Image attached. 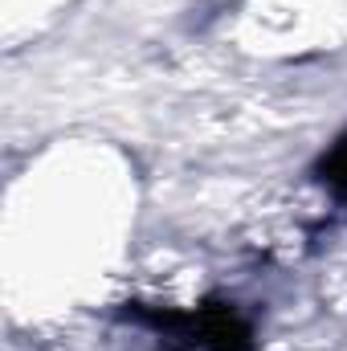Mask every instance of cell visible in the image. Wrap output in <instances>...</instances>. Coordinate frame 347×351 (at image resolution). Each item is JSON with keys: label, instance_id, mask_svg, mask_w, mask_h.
I'll list each match as a JSON object with an SVG mask.
<instances>
[{"label": "cell", "instance_id": "cell-1", "mask_svg": "<svg viewBox=\"0 0 347 351\" xmlns=\"http://www.w3.org/2000/svg\"><path fill=\"white\" fill-rule=\"evenodd\" d=\"M152 323L172 331L192 351H254L250 327L229 306H204L196 315H152Z\"/></svg>", "mask_w": 347, "mask_h": 351}, {"label": "cell", "instance_id": "cell-2", "mask_svg": "<svg viewBox=\"0 0 347 351\" xmlns=\"http://www.w3.org/2000/svg\"><path fill=\"white\" fill-rule=\"evenodd\" d=\"M323 180H331L339 192H347V139L323 160Z\"/></svg>", "mask_w": 347, "mask_h": 351}]
</instances>
